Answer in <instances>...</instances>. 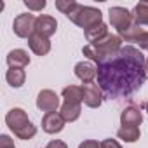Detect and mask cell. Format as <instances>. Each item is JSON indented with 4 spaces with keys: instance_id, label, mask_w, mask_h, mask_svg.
Segmentation results:
<instances>
[{
    "instance_id": "obj_14",
    "label": "cell",
    "mask_w": 148,
    "mask_h": 148,
    "mask_svg": "<svg viewBox=\"0 0 148 148\" xmlns=\"http://www.w3.org/2000/svg\"><path fill=\"white\" fill-rule=\"evenodd\" d=\"M28 45H30V49H32L37 56H45V54L51 51V42H49V38H44V37H40V35H37V33H33V35L28 38Z\"/></svg>"
},
{
    "instance_id": "obj_20",
    "label": "cell",
    "mask_w": 148,
    "mask_h": 148,
    "mask_svg": "<svg viewBox=\"0 0 148 148\" xmlns=\"http://www.w3.org/2000/svg\"><path fill=\"white\" fill-rule=\"evenodd\" d=\"M132 16H134V21H136L139 26H148V2H139V4H136Z\"/></svg>"
},
{
    "instance_id": "obj_7",
    "label": "cell",
    "mask_w": 148,
    "mask_h": 148,
    "mask_svg": "<svg viewBox=\"0 0 148 148\" xmlns=\"http://www.w3.org/2000/svg\"><path fill=\"white\" fill-rule=\"evenodd\" d=\"M37 106H38V110H42L45 113H52L59 106V96L51 89H44L37 96Z\"/></svg>"
},
{
    "instance_id": "obj_3",
    "label": "cell",
    "mask_w": 148,
    "mask_h": 148,
    "mask_svg": "<svg viewBox=\"0 0 148 148\" xmlns=\"http://www.w3.org/2000/svg\"><path fill=\"white\" fill-rule=\"evenodd\" d=\"M5 124L19 139H32L37 134V127L28 120V115L23 108H12L5 115Z\"/></svg>"
},
{
    "instance_id": "obj_22",
    "label": "cell",
    "mask_w": 148,
    "mask_h": 148,
    "mask_svg": "<svg viewBox=\"0 0 148 148\" xmlns=\"http://www.w3.org/2000/svg\"><path fill=\"white\" fill-rule=\"evenodd\" d=\"M79 5H80V4H77L75 0H56V9L61 11V12L66 14V16H71L73 12L77 11Z\"/></svg>"
},
{
    "instance_id": "obj_12",
    "label": "cell",
    "mask_w": 148,
    "mask_h": 148,
    "mask_svg": "<svg viewBox=\"0 0 148 148\" xmlns=\"http://www.w3.org/2000/svg\"><path fill=\"white\" fill-rule=\"evenodd\" d=\"M143 122V113L136 106H127L120 113V124L122 125H139Z\"/></svg>"
},
{
    "instance_id": "obj_2",
    "label": "cell",
    "mask_w": 148,
    "mask_h": 148,
    "mask_svg": "<svg viewBox=\"0 0 148 148\" xmlns=\"http://www.w3.org/2000/svg\"><path fill=\"white\" fill-rule=\"evenodd\" d=\"M122 49V38L119 35H106L101 40H96L92 44H87L82 47L84 56H87L91 61L94 63H103L105 59H108L110 56H113L117 51Z\"/></svg>"
},
{
    "instance_id": "obj_29",
    "label": "cell",
    "mask_w": 148,
    "mask_h": 148,
    "mask_svg": "<svg viewBox=\"0 0 148 148\" xmlns=\"http://www.w3.org/2000/svg\"><path fill=\"white\" fill-rule=\"evenodd\" d=\"M145 110H146V112H148V101H146V103H145Z\"/></svg>"
},
{
    "instance_id": "obj_19",
    "label": "cell",
    "mask_w": 148,
    "mask_h": 148,
    "mask_svg": "<svg viewBox=\"0 0 148 148\" xmlns=\"http://www.w3.org/2000/svg\"><path fill=\"white\" fill-rule=\"evenodd\" d=\"M117 136L125 143H136L139 139L141 132H139V127H136V125H122L117 131Z\"/></svg>"
},
{
    "instance_id": "obj_10",
    "label": "cell",
    "mask_w": 148,
    "mask_h": 148,
    "mask_svg": "<svg viewBox=\"0 0 148 148\" xmlns=\"http://www.w3.org/2000/svg\"><path fill=\"white\" fill-rule=\"evenodd\" d=\"M64 127V119L61 117V113H45L42 117V129L47 132V134H56V132H61Z\"/></svg>"
},
{
    "instance_id": "obj_9",
    "label": "cell",
    "mask_w": 148,
    "mask_h": 148,
    "mask_svg": "<svg viewBox=\"0 0 148 148\" xmlns=\"http://www.w3.org/2000/svg\"><path fill=\"white\" fill-rule=\"evenodd\" d=\"M58 30V21L52 18V16H47V14H42L37 18V23H35V33L44 37V38H49L56 33Z\"/></svg>"
},
{
    "instance_id": "obj_13",
    "label": "cell",
    "mask_w": 148,
    "mask_h": 148,
    "mask_svg": "<svg viewBox=\"0 0 148 148\" xmlns=\"http://www.w3.org/2000/svg\"><path fill=\"white\" fill-rule=\"evenodd\" d=\"M7 64L9 68H25L30 64V56L23 49H14L7 54Z\"/></svg>"
},
{
    "instance_id": "obj_27",
    "label": "cell",
    "mask_w": 148,
    "mask_h": 148,
    "mask_svg": "<svg viewBox=\"0 0 148 148\" xmlns=\"http://www.w3.org/2000/svg\"><path fill=\"white\" fill-rule=\"evenodd\" d=\"M138 45H139V49H145V51H148V32H145L139 38H138V42H136Z\"/></svg>"
},
{
    "instance_id": "obj_6",
    "label": "cell",
    "mask_w": 148,
    "mask_h": 148,
    "mask_svg": "<svg viewBox=\"0 0 148 148\" xmlns=\"http://www.w3.org/2000/svg\"><path fill=\"white\" fill-rule=\"evenodd\" d=\"M35 23L37 18L33 14H19L12 23V30L19 38H30L35 33Z\"/></svg>"
},
{
    "instance_id": "obj_16",
    "label": "cell",
    "mask_w": 148,
    "mask_h": 148,
    "mask_svg": "<svg viewBox=\"0 0 148 148\" xmlns=\"http://www.w3.org/2000/svg\"><path fill=\"white\" fill-rule=\"evenodd\" d=\"M84 33H86V38L89 40V44H92V42H96V40L105 38V37L108 35V28H106V25L101 21V23H98V25H94V26L84 30Z\"/></svg>"
},
{
    "instance_id": "obj_4",
    "label": "cell",
    "mask_w": 148,
    "mask_h": 148,
    "mask_svg": "<svg viewBox=\"0 0 148 148\" xmlns=\"http://www.w3.org/2000/svg\"><path fill=\"white\" fill-rule=\"evenodd\" d=\"M68 18H70V21H73L77 26H80L84 30H87V28H91V26H94V25L103 21L101 11L94 9V7H89V5H79L77 11L71 16H68Z\"/></svg>"
},
{
    "instance_id": "obj_23",
    "label": "cell",
    "mask_w": 148,
    "mask_h": 148,
    "mask_svg": "<svg viewBox=\"0 0 148 148\" xmlns=\"http://www.w3.org/2000/svg\"><path fill=\"white\" fill-rule=\"evenodd\" d=\"M25 5L30 11H42L47 4H45V0H25Z\"/></svg>"
},
{
    "instance_id": "obj_18",
    "label": "cell",
    "mask_w": 148,
    "mask_h": 148,
    "mask_svg": "<svg viewBox=\"0 0 148 148\" xmlns=\"http://www.w3.org/2000/svg\"><path fill=\"white\" fill-rule=\"evenodd\" d=\"M63 98H64V103H75V105H80L84 101V92H82V87L79 86H68L63 89Z\"/></svg>"
},
{
    "instance_id": "obj_26",
    "label": "cell",
    "mask_w": 148,
    "mask_h": 148,
    "mask_svg": "<svg viewBox=\"0 0 148 148\" xmlns=\"http://www.w3.org/2000/svg\"><path fill=\"white\" fill-rule=\"evenodd\" d=\"M101 146H103V148H122V145H120L119 141H115V139H112V138H108V139H105V141L101 143Z\"/></svg>"
},
{
    "instance_id": "obj_8",
    "label": "cell",
    "mask_w": 148,
    "mask_h": 148,
    "mask_svg": "<svg viewBox=\"0 0 148 148\" xmlns=\"http://www.w3.org/2000/svg\"><path fill=\"white\" fill-rule=\"evenodd\" d=\"M80 87H82V92H84V103L89 108L101 106V103H103V92H101V89H99L98 84L87 82V84H82Z\"/></svg>"
},
{
    "instance_id": "obj_1",
    "label": "cell",
    "mask_w": 148,
    "mask_h": 148,
    "mask_svg": "<svg viewBox=\"0 0 148 148\" xmlns=\"http://www.w3.org/2000/svg\"><path fill=\"white\" fill-rule=\"evenodd\" d=\"M98 86L105 98L119 99L134 94L146 80V58L132 45H125L98 64Z\"/></svg>"
},
{
    "instance_id": "obj_25",
    "label": "cell",
    "mask_w": 148,
    "mask_h": 148,
    "mask_svg": "<svg viewBox=\"0 0 148 148\" xmlns=\"http://www.w3.org/2000/svg\"><path fill=\"white\" fill-rule=\"evenodd\" d=\"M79 148H103V146H101V143H98L94 139H86L79 145Z\"/></svg>"
},
{
    "instance_id": "obj_15",
    "label": "cell",
    "mask_w": 148,
    "mask_h": 148,
    "mask_svg": "<svg viewBox=\"0 0 148 148\" xmlns=\"http://www.w3.org/2000/svg\"><path fill=\"white\" fill-rule=\"evenodd\" d=\"M25 79H26L25 68H9L5 73V80L11 87H21L25 84Z\"/></svg>"
},
{
    "instance_id": "obj_5",
    "label": "cell",
    "mask_w": 148,
    "mask_h": 148,
    "mask_svg": "<svg viewBox=\"0 0 148 148\" xmlns=\"http://www.w3.org/2000/svg\"><path fill=\"white\" fill-rule=\"evenodd\" d=\"M108 14H110V23H112V26L117 30V33H122V32H125L127 28H131L132 25H138L136 21H134V16L125 9V7H110V11H108Z\"/></svg>"
},
{
    "instance_id": "obj_21",
    "label": "cell",
    "mask_w": 148,
    "mask_h": 148,
    "mask_svg": "<svg viewBox=\"0 0 148 148\" xmlns=\"http://www.w3.org/2000/svg\"><path fill=\"white\" fill-rule=\"evenodd\" d=\"M143 33H145V32H143V28H141L139 25H132V26L127 28L125 32L119 33V37H120L122 40H125V42H138V38H139Z\"/></svg>"
},
{
    "instance_id": "obj_17",
    "label": "cell",
    "mask_w": 148,
    "mask_h": 148,
    "mask_svg": "<svg viewBox=\"0 0 148 148\" xmlns=\"http://www.w3.org/2000/svg\"><path fill=\"white\" fill-rule=\"evenodd\" d=\"M80 112H82V106L80 105H75V103H63L61 106V117L64 119V122H75L79 117H80Z\"/></svg>"
},
{
    "instance_id": "obj_30",
    "label": "cell",
    "mask_w": 148,
    "mask_h": 148,
    "mask_svg": "<svg viewBox=\"0 0 148 148\" xmlns=\"http://www.w3.org/2000/svg\"><path fill=\"white\" fill-rule=\"evenodd\" d=\"M146 71H148V56H146Z\"/></svg>"
},
{
    "instance_id": "obj_24",
    "label": "cell",
    "mask_w": 148,
    "mask_h": 148,
    "mask_svg": "<svg viewBox=\"0 0 148 148\" xmlns=\"http://www.w3.org/2000/svg\"><path fill=\"white\" fill-rule=\"evenodd\" d=\"M0 148H16V146H14L12 139L7 134H2V136H0Z\"/></svg>"
},
{
    "instance_id": "obj_11",
    "label": "cell",
    "mask_w": 148,
    "mask_h": 148,
    "mask_svg": "<svg viewBox=\"0 0 148 148\" xmlns=\"http://www.w3.org/2000/svg\"><path fill=\"white\" fill-rule=\"evenodd\" d=\"M75 75H77L84 84H87V82H92V80L96 79L98 68H94V64H91V63H87V61H80V63L75 64Z\"/></svg>"
},
{
    "instance_id": "obj_28",
    "label": "cell",
    "mask_w": 148,
    "mask_h": 148,
    "mask_svg": "<svg viewBox=\"0 0 148 148\" xmlns=\"http://www.w3.org/2000/svg\"><path fill=\"white\" fill-rule=\"evenodd\" d=\"M45 148H68V146H66V143L61 141V139H52Z\"/></svg>"
}]
</instances>
